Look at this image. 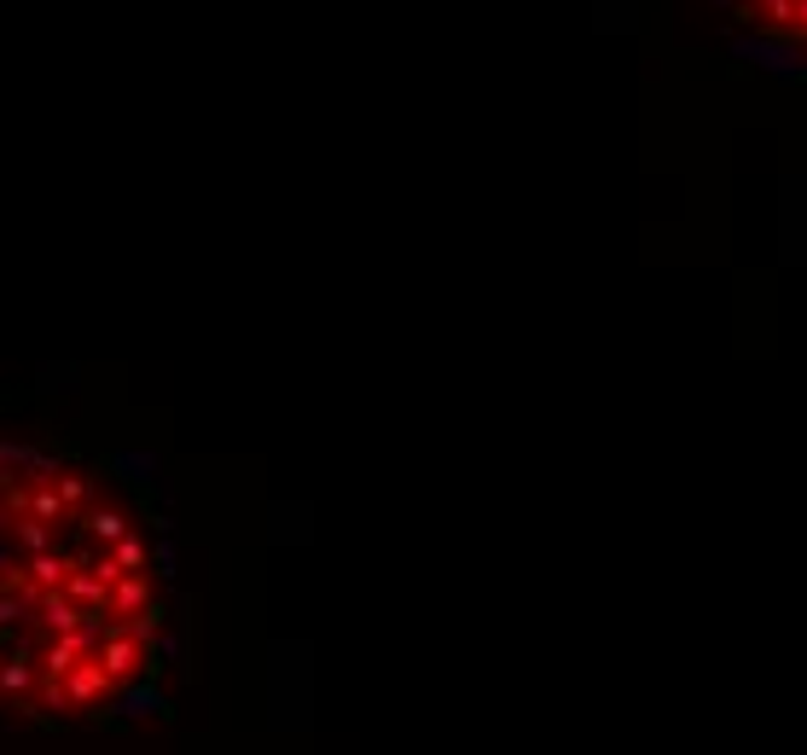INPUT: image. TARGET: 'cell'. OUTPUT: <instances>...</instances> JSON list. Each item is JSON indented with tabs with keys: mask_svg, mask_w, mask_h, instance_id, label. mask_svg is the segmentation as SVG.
Masks as SVG:
<instances>
[{
	"mask_svg": "<svg viewBox=\"0 0 807 755\" xmlns=\"http://www.w3.org/2000/svg\"><path fill=\"white\" fill-rule=\"evenodd\" d=\"M732 53L737 59H749V64H761V71H772V76H790V81H807V47H796L790 36H744V41H732Z\"/></svg>",
	"mask_w": 807,
	"mask_h": 755,
	"instance_id": "cell-1",
	"label": "cell"
},
{
	"mask_svg": "<svg viewBox=\"0 0 807 755\" xmlns=\"http://www.w3.org/2000/svg\"><path fill=\"white\" fill-rule=\"evenodd\" d=\"M93 663L111 675V685H134V680H140V668H146V645L128 633V622H105Z\"/></svg>",
	"mask_w": 807,
	"mask_h": 755,
	"instance_id": "cell-2",
	"label": "cell"
},
{
	"mask_svg": "<svg viewBox=\"0 0 807 755\" xmlns=\"http://www.w3.org/2000/svg\"><path fill=\"white\" fill-rule=\"evenodd\" d=\"M111 692H116V685H111V675L93 657H81L71 675H64V697H71V709H93V703H105Z\"/></svg>",
	"mask_w": 807,
	"mask_h": 755,
	"instance_id": "cell-3",
	"label": "cell"
},
{
	"mask_svg": "<svg viewBox=\"0 0 807 755\" xmlns=\"http://www.w3.org/2000/svg\"><path fill=\"white\" fill-rule=\"evenodd\" d=\"M36 680H41L36 651H29V640H12L7 651H0V692H7V697H24Z\"/></svg>",
	"mask_w": 807,
	"mask_h": 755,
	"instance_id": "cell-4",
	"label": "cell"
},
{
	"mask_svg": "<svg viewBox=\"0 0 807 755\" xmlns=\"http://www.w3.org/2000/svg\"><path fill=\"white\" fill-rule=\"evenodd\" d=\"M146 604H151V581H146V569H134V576H123L111 587L105 611H111V622H128V616H140Z\"/></svg>",
	"mask_w": 807,
	"mask_h": 755,
	"instance_id": "cell-5",
	"label": "cell"
},
{
	"mask_svg": "<svg viewBox=\"0 0 807 755\" xmlns=\"http://www.w3.org/2000/svg\"><path fill=\"white\" fill-rule=\"evenodd\" d=\"M59 593L71 599V604H81V611H105L111 587L99 581V576H93L88 564H71V576H64V587H59ZM105 616H111V611H105Z\"/></svg>",
	"mask_w": 807,
	"mask_h": 755,
	"instance_id": "cell-6",
	"label": "cell"
},
{
	"mask_svg": "<svg viewBox=\"0 0 807 755\" xmlns=\"http://www.w3.org/2000/svg\"><path fill=\"white\" fill-rule=\"evenodd\" d=\"M64 576H71V558L53 546V552H36V558H24V587H36V593H59Z\"/></svg>",
	"mask_w": 807,
	"mask_h": 755,
	"instance_id": "cell-7",
	"label": "cell"
},
{
	"mask_svg": "<svg viewBox=\"0 0 807 755\" xmlns=\"http://www.w3.org/2000/svg\"><path fill=\"white\" fill-rule=\"evenodd\" d=\"M81 529H88L99 546H116V541H123V534L134 529V517H128V512H116V506H99V512H88V524H81Z\"/></svg>",
	"mask_w": 807,
	"mask_h": 755,
	"instance_id": "cell-8",
	"label": "cell"
},
{
	"mask_svg": "<svg viewBox=\"0 0 807 755\" xmlns=\"http://www.w3.org/2000/svg\"><path fill=\"white\" fill-rule=\"evenodd\" d=\"M12 541L24 546V558H36V552H53V524H41V517H12Z\"/></svg>",
	"mask_w": 807,
	"mask_h": 755,
	"instance_id": "cell-9",
	"label": "cell"
},
{
	"mask_svg": "<svg viewBox=\"0 0 807 755\" xmlns=\"http://www.w3.org/2000/svg\"><path fill=\"white\" fill-rule=\"evenodd\" d=\"M105 552L116 558V569H123V576H134V569H146V564H151V546H146L140 534H134V529H128V534H123V541H116V546H105Z\"/></svg>",
	"mask_w": 807,
	"mask_h": 755,
	"instance_id": "cell-10",
	"label": "cell"
},
{
	"mask_svg": "<svg viewBox=\"0 0 807 755\" xmlns=\"http://www.w3.org/2000/svg\"><path fill=\"white\" fill-rule=\"evenodd\" d=\"M116 709H123L128 720H134V715H157V709H163V697H157V692H151V680H134V685H128V692H123V697H116Z\"/></svg>",
	"mask_w": 807,
	"mask_h": 755,
	"instance_id": "cell-11",
	"label": "cell"
},
{
	"mask_svg": "<svg viewBox=\"0 0 807 755\" xmlns=\"http://www.w3.org/2000/svg\"><path fill=\"white\" fill-rule=\"evenodd\" d=\"M53 494H59L64 512H76V506H88L93 489H88V477H81V471H59V477H53Z\"/></svg>",
	"mask_w": 807,
	"mask_h": 755,
	"instance_id": "cell-12",
	"label": "cell"
},
{
	"mask_svg": "<svg viewBox=\"0 0 807 755\" xmlns=\"http://www.w3.org/2000/svg\"><path fill=\"white\" fill-rule=\"evenodd\" d=\"M163 622H169V611H163V604L151 599L140 616H128V633H134V640H140V645H151V640H157V633H163Z\"/></svg>",
	"mask_w": 807,
	"mask_h": 755,
	"instance_id": "cell-13",
	"label": "cell"
},
{
	"mask_svg": "<svg viewBox=\"0 0 807 755\" xmlns=\"http://www.w3.org/2000/svg\"><path fill=\"white\" fill-rule=\"evenodd\" d=\"M29 616V604H24V593H0V633H12Z\"/></svg>",
	"mask_w": 807,
	"mask_h": 755,
	"instance_id": "cell-14",
	"label": "cell"
},
{
	"mask_svg": "<svg viewBox=\"0 0 807 755\" xmlns=\"http://www.w3.org/2000/svg\"><path fill=\"white\" fill-rule=\"evenodd\" d=\"M41 703H47V709H71V697H64V680H47V685H41Z\"/></svg>",
	"mask_w": 807,
	"mask_h": 755,
	"instance_id": "cell-15",
	"label": "cell"
},
{
	"mask_svg": "<svg viewBox=\"0 0 807 755\" xmlns=\"http://www.w3.org/2000/svg\"><path fill=\"white\" fill-rule=\"evenodd\" d=\"M790 41L807 47V0H796V24H790Z\"/></svg>",
	"mask_w": 807,
	"mask_h": 755,
	"instance_id": "cell-16",
	"label": "cell"
},
{
	"mask_svg": "<svg viewBox=\"0 0 807 755\" xmlns=\"http://www.w3.org/2000/svg\"><path fill=\"white\" fill-rule=\"evenodd\" d=\"M7 460H18V453H12V448H0V465H7Z\"/></svg>",
	"mask_w": 807,
	"mask_h": 755,
	"instance_id": "cell-17",
	"label": "cell"
},
{
	"mask_svg": "<svg viewBox=\"0 0 807 755\" xmlns=\"http://www.w3.org/2000/svg\"><path fill=\"white\" fill-rule=\"evenodd\" d=\"M715 7H744V0H715Z\"/></svg>",
	"mask_w": 807,
	"mask_h": 755,
	"instance_id": "cell-18",
	"label": "cell"
}]
</instances>
